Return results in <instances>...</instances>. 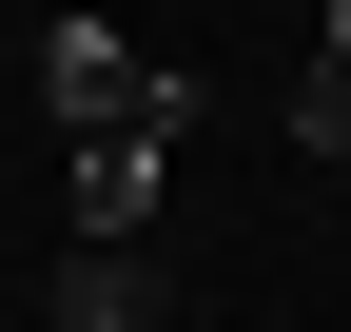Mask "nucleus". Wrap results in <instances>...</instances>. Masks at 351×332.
<instances>
[{"mask_svg": "<svg viewBox=\"0 0 351 332\" xmlns=\"http://www.w3.org/2000/svg\"><path fill=\"white\" fill-rule=\"evenodd\" d=\"M39 98H59L78 117V137H98V117H137V137H195V59H137V39H117V20H59V39H39Z\"/></svg>", "mask_w": 351, "mask_h": 332, "instance_id": "obj_1", "label": "nucleus"}, {"mask_svg": "<svg viewBox=\"0 0 351 332\" xmlns=\"http://www.w3.org/2000/svg\"><path fill=\"white\" fill-rule=\"evenodd\" d=\"M59 195H78V235H156V195H176V156L137 137V117H98V137H78V176H59Z\"/></svg>", "mask_w": 351, "mask_h": 332, "instance_id": "obj_2", "label": "nucleus"}, {"mask_svg": "<svg viewBox=\"0 0 351 332\" xmlns=\"http://www.w3.org/2000/svg\"><path fill=\"white\" fill-rule=\"evenodd\" d=\"M39 332H156V235H78V274L39 294Z\"/></svg>", "mask_w": 351, "mask_h": 332, "instance_id": "obj_3", "label": "nucleus"}, {"mask_svg": "<svg viewBox=\"0 0 351 332\" xmlns=\"http://www.w3.org/2000/svg\"><path fill=\"white\" fill-rule=\"evenodd\" d=\"M293 156H351V0H313V78H293Z\"/></svg>", "mask_w": 351, "mask_h": 332, "instance_id": "obj_4", "label": "nucleus"}, {"mask_svg": "<svg viewBox=\"0 0 351 332\" xmlns=\"http://www.w3.org/2000/svg\"><path fill=\"white\" fill-rule=\"evenodd\" d=\"M0 59H20V39H0Z\"/></svg>", "mask_w": 351, "mask_h": 332, "instance_id": "obj_5", "label": "nucleus"}]
</instances>
